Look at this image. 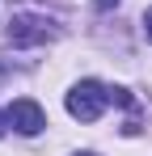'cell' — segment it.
<instances>
[{
	"instance_id": "7",
	"label": "cell",
	"mask_w": 152,
	"mask_h": 156,
	"mask_svg": "<svg viewBox=\"0 0 152 156\" xmlns=\"http://www.w3.org/2000/svg\"><path fill=\"white\" fill-rule=\"evenodd\" d=\"M4 127H9V114H0V135H4Z\"/></svg>"
},
{
	"instance_id": "4",
	"label": "cell",
	"mask_w": 152,
	"mask_h": 156,
	"mask_svg": "<svg viewBox=\"0 0 152 156\" xmlns=\"http://www.w3.org/2000/svg\"><path fill=\"white\" fill-rule=\"evenodd\" d=\"M110 101H114V105H123V110H135V97H131L127 89H110Z\"/></svg>"
},
{
	"instance_id": "2",
	"label": "cell",
	"mask_w": 152,
	"mask_h": 156,
	"mask_svg": "<svg viewBox=\"0 0 152 156\" xmlns=\"http://www.w3.org/2000/svg\"><path fill=\"white\" fill-rule=\"evenodd\" d=\"M106 101H110V89H106V84H97V80H80L72 93H68V114L80 118V122H97L101 110H106Z\"/></svg>"
},
{
	"instance_id": "8",
	"label": "cell",
	"mask_w": 152,
	"mask_h": 156,
	"mask_svg": "<svg viewBox=\"0 0 152 156\" xmlns=\"http://www.w3.org/2000/svg\"><path fill=\"white\" fill-rule=\"evenodd\" d=\"M72 156H97V152H72Z\"/></svg>"
},
{
	"instance_id": "6",
	"label": "cell",
	"mask_w": 152,
	"mask_h": 156,
	"mask_svg": "<svg viewBox=\"0 0 152 156\" xmlns=\"http://www.w3.org/2000/svg\"><path fill=\"white\" fill-rule=\"evenodd\" d=\"M93 4H97V9H114L118 0H93Z\"/></svg>"
},
{
	"instance_id": "1",
	"label": "cell",
	"mask_w": 152,
	"mask_h": 156,
	"mask_svg": "<svg viewBox=\"0 0 152 156\" xmlns=\"http://www.w3.org/2000/svg\"><path fill=\"white\" fill-rule=\"evenodd\" d=\"M55 38H59V26H55L51 17H42V13H13V17H9V30H4V42L17 47V51H25V47H47Z\"/></svg>"
},
{
	"instance_id": "5",
	"label": "cell",
	"mask_w": 152,
	"mask_h": 156,
	"mask_svg": "<svg viewBox=\"0 0 152 156\" xmlns=\"http://www.w3.org/2000/svg\"><path fill=\"white\" fill-rule=\"evenodd\" d=\"M144 34H148V42H152V9L144 13Z\"/></svg>"
},
{
	"instance_id": "3",
	"label": "cell",
	"mask_w": 152,
	"mask_h": 156,
	"mask_svg": "<svg viewBox=\"0 0 152 156\" xmlns=\"http://www.w3.org/2000/svg\"><path fill=\"white\" fill-rule=\"evenodd\" d=\"M9 127L17 131V135H38V131L47 127V114H42V105L34 101V97H17V101L9 105Z\"/></svg>"
}]
</instances>
